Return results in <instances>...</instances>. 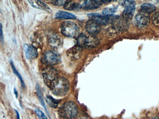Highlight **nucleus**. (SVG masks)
Segmentation results:
<instances>
[{
  "mask_svg": "<svg viewBox=\"0 0 159 119\" xmlns=\"http://www.w3.org/2000/svg\"><path fill=\"white\" fill-rule=\"evenodd\" d=\"M50 87L52 93L55 95L63 96L68 92L69 82L67 79L64 77H58Z\"/></svg>",
  "mask_w": 159,
  "mask_h": 119,
  "instance_id": "nucleus-1",
  "label": "nucleus"
},
{
  "mask_svg": "<svg viewBox=\"0 0 159 119\" xmlns=\"http://www.w3.org/2000/svg\"><path fill=\"white\" fill-rule=\"evenodd\" d=\"M77 45L82 48L93 49L97 47L99 44V39L96 35H86L81 33L77 38Z\"/></svg>",
  "mask_w": 159,
  "mask_h": 119,
  "instance_id": "nucleus-2",
  "label": "nucleus"
},
{
  "mask_svg": "<svg viewBox=\"0 0 159 119\" xmlns=\"http://www.w3.org/2000/svg\"><path fill=\"white\" fill-rule=\"evenodd\" d=\"M59 112L60 115L65 119H73L78 114V107L74 102L68 101L66 102L61 107Z\"/></svg>",
  "mask_w": 159,
  "mask_h": 119,
  "instance_id": "nucleus-3",
  "label": "nucleus"
},
{
  "mask_svg": "<svg viewBox=\"0 0 159 119\" xmlns=\"http://www.w3.org/2000/svg\"><path fill=\"white\" fill-rule=\"evenodd\" d=\"M61 31L65 36L74 37L79 34V28L76 23L71 21H66L61 25Z\"/></svg>",
  "mask_w": 159,
  "mask_h": 119,
  "instance_id": "nucleus-4",
  "label": "nucleus"
},
{
  "mask_svg": "<svg viewBox=\"0 0 159 119\" xmlns=\"http://www.w3.org/2000/svg\"><path fill=\"white\" fill-rule=\"evenodd\" d=\"M43 76L44 83L50 87L52 83L58 78V73L55 69L52 67H48L43 71Z\"/></svg>",
  "mask_w": 159,
  "mask_h": 119,
  "instance_id": "nucleus-5",
  "label": "nucleus"
},
{
  "mask_svg": "<svg viewBox=\"0 0 159 119\" xmlns=\"http://www.w3.org/2000/svg\"><path fill=\"white\" fill-rule=\"evenodd\" d=\"M61 56L57 52L53 51L46 52L43 58V62L46 65L52 66L60 62Z\"/></svg>",
  "mask_w": 159,
  "mask_h": 119,
  "instance_id": "nucleus-6",
  "label": "nucleus"
},
{
  "mask_svg": "<svg viewBox=\"0 0 159 119\" xmlns=\"http://www.w3.org/2000/svg\"><path fill=\"white\" fill-rule=\"evenodd\" d=\"M150 20V14L142 10L138 13L135 18L136 25L140 29L144 28L148 25Z\"/></svg>",
  "mask_w": 159,
  "mask_h": 119,
  "instance_id": "nucleus-7",
  "label": "nucleus"
},
{
  "mask_svg": "<svg viewBox=\"0 0 159 119\" xmlns=\"http://www.w3.org/2000/svg\"><path fill=\"white\" fill-rule=\"evenodd\" d=\"M83 54V48L79 45L74 46L66 51L67 56L69 59L76 60L81 57Z\"/></svg>",
  "mask_w": 159,
  "mask_h": 119,
  "instance_id": "nucleus-8",
  "label": "nucleus"
},
{
  "mask_svg": "<svg viewBox=\"0 0 159 119\" xmlns=\"http://www.w3.org/2000/svg\"><path fill=\"white\" fill-rule=\"evenodd\" d=\"M85 29L89 34L96 35L101 31V26L98 22L91 19L86 23Z\"/></svg>",
  "mask_w": 159,
  "mask_h": 119,
  "instance_id": "nucleus-9",
  "label": "nucleus"
},
{
  "mask_svg": "<svg viewBox=\"0 0 159 119\" xmlns=\"http://www.w3.org/2000/svg\"><path fill=\"white\" fill-rule=\"evenodd\" d=\"M127 21L128 20H126L123 17L122 18L120 17L116 16L112 19L113 28L116 30H125L128 26Z\"/></svg>",
  "mask_w": 159,
  "mask_h": 119,
  "instance_id": "nucleus-10",
  "label": "nucleus"
},
{
  "mask_svg": "<svg viewBox=\"0 0 159 119\" xmlns=\"http://www.w3.org/2000/svg\"><path fill=\"white\" fill-rule=\"evenodd\" d=\"M24 49L26 58L27 59H34L38 57V50L34 46L30 45L25 44Z\"/></svg>",
  "mask_w": 159,
  "mask_h": 119,
  "instance_id": "nucleus-11",
  "label": "nucleus"
},
{
  "mask_svg": "<svg viewBox=\"0 0 159 119\" xmlns=\"http://www.w3.org/2000/svg\"><path fill=\"white\" fill-rule=\"evenodd\" d=\"M91 19L98 22L100 25H106L109 21V16L101 15L97 13H92L88 15Z\"/></svg>",
  "mask_w": 159,
  "mask_h": 119,
  "instance_id": "nucleus-12",
  "label": "nucleus"
},
{
  "mask_svg": "<svg viewBox=\"0 0 159 119\" xmlns=\"http://www.w3.org/2000/svg\"><path fill=\"white\" fill-rule=\"evenodd\" d=\"M29 2L33 7L48 12H52L50 7L46 4L40 0H28Z\"/></svg>",
  "mask_w": 159,
  "mask_h": 119,
  "instance_id": "nucleus-13",
  "label": "nucleus"
},
{
  "mask_svg": "<svg viewBox=\"0 0 159 119\" xmlns=\"http://www.w3.org/2000/svg\"><path fill=\"white\" fill-rule=\"evenodd\" d=\"M49 45L53 48H57L62 45V39L60 36L55 33L51 34L48 40Z\"/></svg>",
  "mask_w": 159,
  "mask_h": 119,
  "instance_id": "nucleus-14",
  "label": "nucleus"
},
{
  "mask_svg": "<svg viewBox=\"0 0 159 119\" xmlns=\"http://www.w3.org/2000/svg\"><path fill=\"white\" fill-rule=\"evenodd\" d=\"M100 6L96 0H87L82 4L81 7L84 10H93L98 8Z\"/></svg>",
  "mask_w": 159,
  "mask_h": 119,
  "instance_id": "nucleus-15",
  "label": "nucleus"
},
{
  "mask_svg": "<svg viewBox=\"0 0 159 119\" xmlns=\"http://www.w3.org/2000/svg\"><path fill=\"white\" fill-rule=\"evenodd\" d=\"M135 7L136 6H132L125 7L123 12V17L127 20H131L134 13Z\"/></svg>",
  "mask_w": 159,
  "mask_h": 119,
  "instance_id": "nucleus-16",
  "label": "nucleus"
},
{
  "mask_svg": "<svg viewBox=\"0 0 159 119\" xmlns=\"http://www.w3.org/2000/svg\"><path fill=\"white\" fill-rule=\"evenodd\" d=\"M56 18L58 19H76V16L69 12L59 11L56 14Z\"/></svg>",
  "mask_w": 159,
  "mask_h": 119,
  "instance_id": "nucleus-17",
  "label": "nucleus"
},
{
  "mask_svg": "<svg viewBox=\"0 0 159 119\" xmlns=\"http://www.w3.org/2000/svg\"><path fill=\"white\" fill-rule=\"evenodd\" d=\"M65 8L67 10L79 11L82 8L81 5L76 2L69 0L64 6Z\"/></svg>",
  "mask_w": 159,
  "mask_h": 119,
  "instance_id": "nucleus-18",
  "label": "nucleus"
},
{
  "mask_svg": "<svg viewBox=\"0 0 159 119\" xmlns=\"http://www.w3.org/2000/svg\"><path fill=\"white\" fill-rule=\"evenodd\" d=\"M141 10L150 14L155 11V6L150 3H144L141 6Z\"/></svg>",
  "mask_w": 159,
  "mask_h": 119,
  "instance_id": "nucleus-19",
  "label": "nucleus"
},
{
  "mask_svg": "<svg viewBox=\"0 0 159 119\" xmlns=\"http://www.w3.org/2000/svg\"><path fill=\"white\" fill-rule=\"evenodd\" d=\"M45 99H46L47 104L50 107L53 108H55L57 107L58 104L60 102V100H57V99H55L54 98L52 97L51 96H47Z\"/></svg>",
  "mask_w": 159,
  "mask_h": 119,
  "instance_id": "nucleus-20",
  "label": "nucleus"
},
{
  "mask_svg": "<svg viewBox=\"0 0 159 119\" xmlns=\"http://www.w3.org/2000/svg\"><path fill=\"white\" fill-rule=\"evenodd\" d=\"M36 89H37V95H38V98H39V100L40 102L41 105L43 106V108L45 109V111L47 112V108H46V106H45V103H44V100L43 98L42 95L40 87L39 86V85L37 84L36 86Z\"/></svg>",
  "mask_w": 159,
  "mask_h": 119,
  "instance_id": "nucleus-21",
  "label": "nucleus"
},
{
  "mask_svg": "<svg viewBox=\"0 0 159 119\" xmlns=\"http://www.w3.org/2000/svg\"><path fill=\"white\" fill-rule=\"evenodd\" d=\"M118 8V7H114L111 8H106L103 10V15L109 16L114 14Z\"/></svg>",
  "mask_w": 159,
  "mask_h": 119,
  "instance_id": "nucleus-22",
  "label": "nucleus"
},
{
  "mask_svg": "<svg viewBox=\"0 0 159 119\" xmlns=\"http://www.w3.org/2000/svg\"><path fill=\"white\" fill-rule=\"evenodd\" d=\"M120 4L125 8L127 7L136 5V2L134 0H123L121 2Z\"/></svg>",
  "mask_w": 159,
  "mask_h": 119,
  "instance_id": "nucleus-23",
  "label": "nucleus"
},
{
  "mask_svg": "<svg viewBox=\"0 0 159 119\" xmlns=\"http://www.w3.org/2000/svg\"><path fill=\"white\" fill-rule=\"evenodd\" d=\"M11 65L13 71L14 73L18 77L19 79H20V81H21V83H22V86L23 87H25V82H24V80H23V78H22V76L20 75V73H18V72L17 71L16 69V68L15 67L12 61H11Z\"/></svg>",
  "mask_w": 159,
  "mask_h": 119,
  "instance_id": "nucleus-24",
  "label": "nucleus"
},
{
  "mask_svg": "<svg viewBox=\"0 0 159 119\" xmlns=\"http://www.w3.org/2000/svg\"><path fill=\"white\" fill-rule=\"evenodd\" d=\"M152 20L153 25L159 27V11L153 14L152 17Z\"/></svg>",
  "mask_w": 159,
  "mask_h": 119,
  "instance_id": "nucleus-25",
  "label": "nucleus"
},
{
  "mask_svg": "<svg viewBox=\"0 0 159 119\" xmlns=\"http://www.w3.org/2000/svg\"><path fill=\"white\" fill-rule=\"evenodd\" d=\"M35 112H36L37 115H38V117H39V119H48V118L46 117L45 114H44L43 112L41 110L39 109H36L35 110Z\"/></svg>",
  "mask_w": 159,
  "mask_h": 119,
  "instance_id": "nucleus-26",
  "label": "nucleus"
},
{
  "mask_svg": "<svg viewBox=\"0 0 159 119\" xmlns=\"http://www.w3.org/2000/svg\"><path fill=\"white\" fill-rule=\"evenodd\" d=\"M113 0H96L97 2L100 5L103 4L108 3L110 2Z\"/></svg>",
  "mask_w": 159,
  "mask_h": 119,
  "instance_id": "nucleus-27",
  "label": "nucleus"
},
{
  "mask_svg": "<svg viewBox=\"0 0 159 119\" xmlns=\"http://www.w3.org/2000/svg\"><path fill=\"white\" fill-rule=\"evenodd\" d=\"M1 40L2 41H3V34H2V25L1 24Z\"/></svg>",
  "mask_w": 159,
  "mask_h": 119,
  "instance_id": "nucleus-28",
  "label": "nucleus"
},
{
  "mask_svg": "<svg viewBox=\"0 0 159 119\" xmlns=\"http://www.w3.org/2000/svg\"><path fill=\"white\" fill-rule=\"evenodd\" d=\"M14 91V94L16 96V98H17V97H18V92H17V90L15 88Z\"/></svg>",
  "mask_w": 159,
  "mask_h": 119,
  "instance_id": "nucleus-29",
  "label": "nucleus"
},
{
  "mask_svg": "<svg viewBox=\"0 0 159 119\" xmlns=\"http://www.w3.org/2000/svg\"><path fill=\"white\" fill-rule=\"evenodd\" d=\"M16 112V115H17V119H20V115H19V112H18L17 110H15Z\"/></svg>",
  "mask_w": 159,
  "mask_h": 119,
  "instance_id": "nucleus-30",
  "label": "nucleus"
},
{
  "mask_svg": "<svg viewBox=\"0 0 159 119\" xmlns=\"http://www.w3.org/2000/svg\"><path fill=\"white\" fill-rule=\"evenodd\" d=\"M152 119H159V117H156V118H153Z\"/></svg>",
  "mask_w": 159,
  "mask_h": 119,
  "instance_id": "nucleus-31",
  "label": "nucleus"
},
{
  "mask_svg": "<svg viewBox=\"0 0 159 119\" xmlns=\"http://www.w3.org/2000/svg\"><path fill=\"white\" fill-rule=\"evenodd\" d=\"M113 1H117V0H113Z\"/></svg>",
  "mask_w": 159,
  "mask_h": 119,
  "instance_id": "nucleus-32",
  "label": "nucleus"
}]
</instances>
